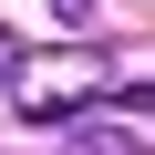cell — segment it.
<instances>
[{"mask_svg":"<svg viewBox=\"0 0 155 155\" xmlns=\"http://www.w3.org/2000/svg\"><path fill=\"white\" fill-rule=\"evenodd\" d=\"M52 11H62V21H93V0H52Z\"/></svg>","mask_w":155,"mask_h":155,"instance_id":"3957f363","label":"cell"},{"mask_svg":"<svg viewBox=\"0 0 155 155\" xmlns=\"http://www.w3.org/2000/svg\"><path fill=\"white\" fill-rule=\"evenodd\" d=\"M104 93V52L93 41H62V52H31L21 72H11V114H31V124H72Z\"/></svg>","mask_w":155,"mask_h":155,"instance_id":"6da1fadb","label":"cell"},{"mask_svg":"<svg viewBox=\"0 0 155 155\" xmlns=\"http://www.w3.org/2000/svg\"><path fill=\"white\" fill-rule=\"evenodd\" d=\"M124 104H134V114H155V83H134V93H124Z\"/></svg>","mask_w":155,"mask_h":155,"instance_id":"277c9868","label":"cell"},{"mask_svg":"<svg viewBox=\"0 0 155 155\" xmlns=\"http://www.w3.org/2000/svg\"><path fill=\"white\" fill-rule=\"evenodd\" d=\"M62 155H155V145H134L124 124H72V145Z\"/></svg>","mask_w":155,"mask_h":155,"instance_id":"7a4b0ae2","label":"cell"}]
</instances>
